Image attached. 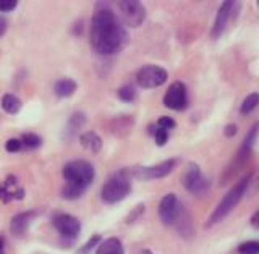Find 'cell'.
<instances>
[{
    "label": "cell",
    "mask_w": 259,
    "mask_h": 254,
    "mask_svg": "<svg viewBox=\"0 0 259 254\" xmlns=\"http://www.w3.org/2000/svg\"><path fill=\"white\" fill-rule=\"evenodd\" d=\"M251 178H253V174H248L246 177H243L237 185H233L230 188L229 193L224 196L222 201L217 204V207L214 209V212L207 219L206 227H212L219 222H222V220L238 206L240 201L243 199V196H245V193L248 191L249 185H251Z\"/></svg>",
    "instance_id": "2"
},
{
    "label": "cell",
    "mask_w": 259,
    "mask_h": 254,
    "mask_svg": "<svg viewBox=\"0 0 259 254\" xmlns=\"http://www.w3.org/2000/svg\"><path fill=\"white\" fill-rule=\"evenodd\" d=\"M24 198V190L20 186L18 178L15 175H8L4 182H0V201L2 202H12V201H21Z\"/></svg>",
    "instance_id": "12"
},
{
    "label": "cell",
    "mask_w": 259,
    "mask_h": 254,
    "mask_svg": "<svg viewBox=\"0 0 259 254\" xmlns=\"http://www.w3.org/2000/svg\"><path fill=\"white\" fill-rule=\"evenodd\" d=\"M52 225L62 238L68 241H75L81 233V222L70 214H55L52 217Z\"/></svg>",
    "instance_id": "10"
},
{
    "label": "cell",
    "mask_w": 259,
    "mask_h": 254,
    "mask_svg": "<svg viewBox=\"0 0 259 254\" xmlns=\"http://www.w3.org/2000/svg\"><path fill=\"white\" fill-rule=\"evenodd\" d=\"M148 130H149V135L154 138V141H156V144H157V146H160V147H162V146H164V144L168 141V135H170V133H168L167 130L159 128L156 123L149 125V128H148Z\"/></svg>",
    "instance_id": "24"
},
{
    "label": "cell",
    "mask_w": 259,
    "mask_h": 254,
    "mask_svg": "<svg viewBox=\"0 0 259 254\" xmlns=\"http://www.w3.org/2000/svg\"><path fill=\"white\" fill-rule=\"evenodd\" d=\"M238 133V126L237 125H233V123H229L225 128H224V135L227 138H233L235 135Z\"/></svg>",
    "instance_id": "32"
},
{
    "label": "cell",
    "mask_w": 259,
    "mask_h": 254,
    "mask_svg": "<svg viewBox=\"0 0 259 254\" xmlns=\"http://www.w3.org/2000/svg\"><path fill=\"white\" fill-rule=\"evenodd\" d=\"M7 28H8V21L5 16H0V37H4V34L7 32Z\"/></svg>",
    "instance_id": "33"
},
{
    "label": "cell",
    "mask_w": 259,
    "mask_h": 254,
    "mask_svg": "<svg viewBox=\"0 0 259 254\" xmlns=\"http://www.w3.org/2000/svg\"><path fill=\"white\" fill-rule=\"evenodd\" d=\"M132 175L128 168L118 170L101 188V199L105 204H117L132 193Z\"/></svg>",
    "instance_id": "3"
},
{
    "label": "cell",
    "mask_w": 259,
    "mask_h": 254,
    "mask_svg": "<svg viewBox=\"0 0 259 254\" xmlns=\"http://www.w3.org/2000/svg\"><path fill=\"white\" fill-rule=\"evenodd\" d=\"M89 39L93 49L99 55H113L125 47L128 40L126 29L107 4H97Z\"/></svg>",
    "instance_id": "1"
},
{
    "label": "cell",
    "mask_w": 259,
    "mask_h": 254,
    "mask_svg": "<svg viewBox=\"0 0 259 254\" xmlns=\"http://www.w3.org/2000/svg\"><path fill=\"white\" fill-rule=\"evenodd\" d=\"M135 125V120L133 117H128V115H120L117 118H113L110 121V131L115 136H126L130 131H132Z\"/></svg>",
    "instance_id": "15"
},
{
    "label": "cell",
    "mask_w": 259,
    "mask_h": 254,
    "mask_svg": "<svg viewBox=\"0 0 259 254\" xmlns=\"http://www.w3.org/2000/svg\"><path fill=\"white\" fill-rule=\"evenodd\" d=\"M162 102H164L167 109L175 112L185 110L188 107V89H186L183 81H175V83L170 84L167 93L164 94Z\"/></svg>",
    "instance_id": "9"
},
{
    "label": "cell",
    "mask_w": 259,
    "mask_h": 254,
    "mask_svg": "<svg viewBox=\"0 0 259 254\" xmlns=\"http://www.w3.org/2000/svg\"><path fill=\"white\" fill-rule=\"evenodd\" d=\"M257 123L253 125V128L249 130V133L246 135L245 141H243V146H241V151H240V157L241 159H246L248 155L253 151V147L256 146V138H257Z\"/></svg>",
    "instance_id": "21"
},
{
    "label": "cell",
    "mask_w": 259,
    "mask_h": 254,
    "mask_svg": "<svg viewBox=\"0 0 259 254\" xmlns=\"http://www.w3.org/2000/svg\"><path fill=\"white\" fill-rule=\"evenodd\" d=\"M144 210H146V206L144 204H138V206L130 212V214L126 216V219H125V222L130 225V224H135L138 219H140L143 214H144Z\"/></svg>",
    "instance_id": "27"
},
{
    "label": "cell",
    "mask_w": 259,
    "mask_h": 254,
    "mask_svg": "<svg viewBox=\"0 0 259 254\" xmlns=\"http://www.w3.org/2000/svg\"><path fill=\"white\" fill-rule=\"evenodd\" d=\"M251 225H253L254 228H259V210H256L253 217H251Z\"/></svg>",
    "instance_id": "34"
},
{
    "label": "cell",
    "mask_w": 259,
    "mask_h": 254,
    "mask_svg": "<svg viewBox=\"0 0 259 254\" xmlns=\"http://www.w3.org/2000/svg\"><path fill=\"white\" fill-rule=\"evenodd\" d=\"M79 144L84 147L86 151L97 154L102 149V139L96 131H86V133L79 135Z\"/></svg>",
    "instance_id": "16"
},
{
    "label": "cell",
    "mask_w": 259,
    "mask_h": 254,
    "mask_svg": "<svg viewBox=\"0 0 259 254\" xmlns=\"http://www.w3.org/2000/svg\"><path fill=\"white\" fill-rule=\"evenodd\" d=\"M177 165H178V159L172 157V159H167L164 162L157 163V165L133 167L128 170H130L132 178H136V180H159V178L168 177L175 170Z\"/></svg>",
    "instance_id": "5"
},
{
    "label": "cell",
    "mask_w": 259,
    "mask_h": 254,
    "mask_svg": "<svg viewBox=\"0 0 259 254\" xmlns=\"http://www.w3.org/2000/svg\"><path fill=\"white\" fill-rule=\"evenodd\" d=\"M97 243H101V236H99V235H94L93 238L89 240V241H88V243L84 244L83 248H81V252H83V254H84V252H88V251L91 249V248H94Z\"/></svg>",
    "instance_id": "31"
},
{
    "label": "cell",
    "mask_w": 259,
    "mask_h": 254,
    "mask_svg": "<svg viewBox=\"0 0 259 254\" xmlns=\"http://www.w3.org/2000/svg\"><path fill=\"white\" fill-rule=\"evenodd\" d=\"M0 254H7L5 252V236L0 235Z\"/></svg>",
    "instance_id": "35"
},
{
    "label": "cell",
    "mask_w": 259,
    "mask_h": 254,
    "mask_svg": "<svg viewBox=\"0 0 259 254\" xmlns=\"http://www.w3.org/2000/svg\"><path fill=\"white\" fill-rule=\"evenodd\" d=\"M18 7V0H0V12H13Z\"/></svg>",
    "instance_id": "30"
},
{
    "label": "cell",
    "mask_w": 259,
    "mask_h": 254,
    "mask_svg": "<svg viewBox=\"0 0 259 254\" xmlns=\"http://www.w3.org/2000/svg\"><path fill=\"white\" fill-rule=\"evenodd\" d=\"M180 201H178L175 193H168L160 199L159 204V217L164 225H172L175 220L180 217Z\"/></svg>",
    "instance_id": "11"
},
{
    "label": "cell",
    "mask_w": 259,
    "mask_h": 254,
    "mask_svg": "<svg viewBox=\"0 0 259 254\" xmlns=\"http://www.w3.org/2000/svg\"><path fill=\"white\" fill-rule=\"evenodd\" d=\"M76 88L78 84L73 78H60L54 84V93L57 97H60V99H67V97H71L75 94Z\"/></svg>",
    "instance_id": "17"
},
{
    "label": "cell",
    "mask_w": 259,
    "mask_h": 254,
    "mask_svg": "<svg viewBox=\"0 0 259 254\" xmlns=\"http://www.w3.org/2000/svg\"><path fill=\"white\" fill-rule=\"evenodd\" d=\"M62 175L65 178L67 185L78 186L81 190H88L89 185L94 182L96 170L91 162L86 160H71L67 162L62 168Z\"/></svg>",
    "instance_id": "4"
},
{
    "label": "cell",
    "mask_w": 259,
    "mask_h": 254,
    "mask_svg": "<svg viewBox=\"0 0 259 254\" xmlns=\"http://www.w3.org/2000/svg\"><path fill=\"white\" fill-rule=\"evenodd\" d=\"M238 252L240 254H259V241L251 240V241H245L238 246Z\"/></svg>",
    "instance_id": "26"
},
{
    "label": "cell",
    "mask_w": 259,
    "mask_h": 254,
    "mask_svg": "<svg viewBox=\"0 0 259 254\" xmlns=\"http://www.w3.org/2000/svg\"><path fill=\"white\" fill-rule=\"evenodd\" d=\"M257 104H259V94L257 93H251L249 96L245 97V101L241 102L240 113H241V115H249L251 112L256 110Z\"/></svg>",
    "instance_id": "22"
},
{
    "label": "cell",
    "mask_w": 259,
    "mask_h": 254,
    "mask_svg": "<svg viewBox=\"0 0 259 254\" xmlns=\"http://www.w3.org/2000/svg\"><path fill=\"white\" fill-rule=\"evenodd\" d=\"M23 107V102L18 96H15L12 93H7L4 94L2 97V109L7 112V113H10V115H16Z\"/></svg>",
    "instance_id": "20"
},
{
    "label": "cell",
    "mask_w": 259,
    "mask_h": 254,
    "mask_svg": "<svg viewBox=\"0 0 259 254\" xmlns=\"http://www.w3.org/2000/svg\"><path fill=\"white\" fill-rule=\"evenodd\" d=\"M117 96L121 102H133L136 99L138 93H136V88L133 84H123L117 91Z\"/></svg>",
    "instance_id": "25"
},
{
    "label": "cell",
    "mask_w": 259,
    "mask_h": 254,
    "mask_svg": "<svg viewBox=\"0 0 259 254\" xmlns=\"http://www.w3.org/2000/svg\"><path fill=\"white\" fill-rule=\"evenodd\" d=\"M182 182H183L185 190L194 196H201L209 190V180L202 175V170L199 168L198 163H194V162H190L188 165H186Z\"/></svg>",
    "instance_id": "6"
},
{
    "label": "cell",
    "mask_w": 259,
    "mask_h": 254,
    "mask_svg": "<svg viewBox=\"0 0 259 254\" xmlns=\"http://www.w3.org/2000/svg\"><path fill=\"white\" fill-rule=\"evenodd\" d=\"M168 73L159 65H144L136 73V81L143 89H156L167 81Z\"/></svg>",
    "instance_id": "8"
},
{
    "label": "cell",
    "mask_w": 259,
    "mask_h": 254,
    "mask_svg": "<svg viewBox=\"0 0 259 254\" xmlns=\"http://www.w3.org/2000/svg\"><path fill=\"white\" fill-rule=\"evenodd\" d=\"M233 7H235V2L227 0V2H224L221 5V8H219L215 21H214V26H212V31H210V37H212V39H219L225 32L227 24H229V20H230V16H232Z\"/></svg>",
    "instance_id": "13"
},
{
    "label": "cell",
    "mask_w": 259,
    "mask_h": 254,
    "mask_svg": "<svg viewBox=\"0 0 259 254\" xmlns=\"http://www.w3.org/2000/svg\"><path fill=\"white\" fill-rule=\"evenodd\" d=\"M96 254H125V249H123L121 241L118 238H115V236H112V238L101 241Z\"/></svg>",
    "instance_id": "19"
},
{
    "label": "cell",
    "mask_w": 259,
    "mask_h": 254,
    "mask_svg": "<svg viewBox=\"0 0 259 254\" xmlns=\"http://www.w3.org/2000/svg\"><path fill=\"white\" fill-rule=\"evenodd\" d=\"M159 128H162V130H167V131H170V130H174L175 128V120L172 118V117H167V115H164V117H160L159 120H157V123H156Z\"/></svg>",
    "instance_id": "29"
},
{
    "label": "cell",
    "mask_w": 259,
    "mask_h": 254,
    "mask_svg": "<svg viewBox=\"0 0 259 254\" xmlns=\"http://www.w3.org/2000/svg\"><path fill=\"white\" fill-rule=\"evenodd\" d=\"M138 254H154V252H152V251H149V249H141Z\"/></svg>",
    "instance_id": "36"
},
{
    "label": "cell",
    "mask_w": 259,
    "mask_h": 254,
    "mask_svg": "<svg viewBox=\"0 0 259 254\" xmlns=\"http://www.w3.org/2000/svg\"><path fill=\"white\" fill-rule=\"evenodd\" d=\"M20 141L23 144V149L26 147V149H37V147H40V144H42V138H40L39 135L36 133H31V131H28V133H23V136L20 138Z\"/></svg>",
    "instance_id": "23"
},
{
    "label": "cell",
    "mask_w": 259,
    "mask_h": 254,
    "mask_svg": "<svg viewBox=\"0 0 259 254\" xmlns=\"http://www.w3.org/2000/svg\"><path fill=\"white\" fill-rule=\"evenodd\" d=\"M118 10L121 13V24L126 28H140L146 20V8L138 0H121Z\"/></svg>",
    "instance_id": "7"
},
{
    "label": "cell",
    "mask_w": 259,
    "mask_h": 254,
    "mask_svg": "<svg viewBox=\"0 0 259 254\" xmlns=\"http://www.w3.org/2000/svg\"><path fill=\"white\" fill-rule=\"evenodd\" d=\"M23 149V144L18 138H12V139H8V141L5 143V151L7 152H10V154H16V152H20Z\"/></svg>",
    "instance_id": "28"
},
{
    "label": "cell",
    "mask_w": 259,
    "mask_h": 254,
    "mask_svg": "<svg viewBox=\"0 0 259 254\" xmlns=\"http://www.w3.org/2000/svg\"><path fill=\"white\" fill-rule=\"evenodd\" d=\"M86 123V113L81 112V110H76L73 112L70 118L67 120V126H65V135L68 138H73L78 135V131L84 126Z\"/></svg>",
    "instance_id": "18"
},
{
    "label": "cell",
    "mask_w": 259,
    "mask_h": 254,
    "mask_svg": "<svg viewBox=\"0 0 259 254\" xmlns=\"http://www.w3.org/2000/svg\"><path fill=\"white\" fill-rule=\"evenodd\" d=\"M36 217H37L36 210H26V212H21V214H16L10 222V232L15 236H23L28 232L29 225L32 224V220Z\"/></svg>",
    "instance_id": "14"
}]
</instances>
